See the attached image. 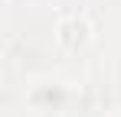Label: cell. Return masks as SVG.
Masks as SVG:
<instances>
[{"mask_svg": "<svg viewBox=\"0 0 121 117\" xmlns=\"http://www.w3.org/2000/svg\"><path fill=\"white\" fill-rule=\"evenodd\" d=\"M52 36H56V46L62 52H82L92 42V36H95V26L82 13H69V16H62L56 23V33Z\"/></svg>", "mask_w": 121, "mask_h": 117, "instance_id": "7a4b0ae2", "label": "cell"}, {"mask_svg": "<svg viewBox=\"0 0 121 117\" xmlns=\"http://www.w3.org/2000/svg\"><path fill=\"white\" fill-rule=\"evenodd\" d=\"M82 98L79 81H65V78H36L26 85V107L33 114H62L69 111L75 101Z\"/></svg>", "mask_w": 121, "mask_h": 117, "instance_id": "6da1fadb", "label": "cell"}, {"mask_svg": "<svg viewBox=\"0 0 121 117\" xmlns=\"http://www.w3.org/2000/svg\"><path fill=\"white\" fill-rule=\"evenodd\" d=\"M105 117H121V107H115V111H108Z\"/></svg>", "mask_w": 121, "mask_h": 117, "instance_id": "3957f363", "label": "cell"}, {"mask_svg": "<svg viewBox=\"0 0 121 117\" xmlns=\"http://www.w3.org/2000/svg\"><path fill=\"white\" fill-rule=\"evenodd\" d=\"M3 3H13V0H3Z\"/></svg>", "mask_w": 121, "mask_h": 117, "instance_id": "277c9868", "label": "cell"}]
</instances>
